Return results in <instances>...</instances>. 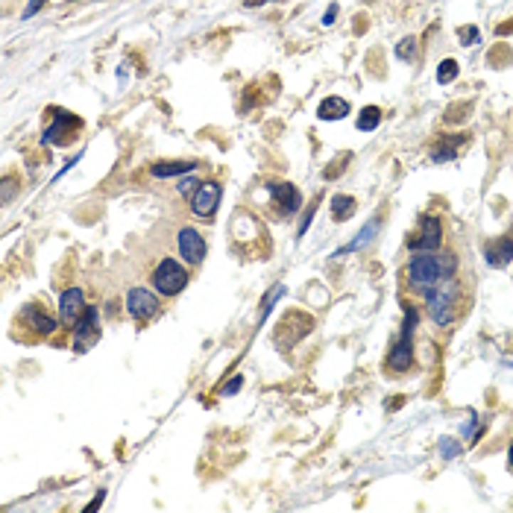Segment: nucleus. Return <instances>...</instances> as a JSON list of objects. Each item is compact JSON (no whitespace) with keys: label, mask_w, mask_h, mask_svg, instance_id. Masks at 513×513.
<instances>
[{"label":"nucleus","mask_w":513,"mask_h":513,"mask_svg":"<svg viewBox=\"0 0 513 513\" xmlns=\"http://www.w3.org/2000/svg\"><path fill=\"white\" fill-rule=\"evenodd\" d=\"M455 273H458V258L452 253H443V255L440 253H413V258L408 261V285L420 293L455 279Z\"/></svg>","instance_id":"f257e3e1"},{"label":"nucleus","mask_w":513,"mask_h":513,"mask_svg":"<svg viewBox=\"0 0 513 513\" xmlns=\"http://www.w3.org/2000/svg\"><path fill=\"white\" fill-rule=\"evenodd\" d=\"M85 308H88V305H85V293H83L80 287H68V290L62 293V300H59V320L73 329Z\"/></svg>","instance_id":"ddd939ff"},{"label":"nucleus","mask_w":513,"mask_h":513,"mask_svg":"<svg viewBox=\"0 0 513 513\" xmlns=\"http://www.w3.org/2000/svg\"><path fill=\"white\" fill-rule=\"evenodd\" d=\"M420 323V311L413 302H405V323H402V334L396 340L393 352L387 358V366L393 373H408L413 366V329Z\"/></svg>","instance_id":"f03ea898"},{"label":"nucleus","mask_w":513,"mask_h":513,"mask_svg":"<svg viewBox=\"0 0 513 513\" xmlns=\"http://www.w3.org/2000/svg\"><path fill=\"white\" fill-rule=\"evenodd\" d=\"M200 164L197 162H185V159H164V162H156L150 167V174L159 176V179H167V176H188L194 174Z\"/></svg>","instance_id":"2eb2a0df"},{"label":"nucleus","mask_w":513,"mask_h":513,"mask_svg":"<svg viewBox=\"0 0 513 513\" xmlns=\"http://www.w3.org/2000/svg\"><path fill=\"white\" fill-rule=\"evenodd\" d=\"M188 285V270L176 258H162L153 270V287L162 297H179Z\"/></svg>","instance_id":"20e7f679"},{"label":"nucleus","mask_w":513,"mask_h":513,"mask_svg":"<svg viewBox=\"0 0 513 513\" xmlns=\"http://www.w3.org/2000/svg\"><path fill=\"white\" fill-rule=\"evenodd\" d=\"M197 188H200V182H197V179H194L191 174H188V176H185V179H182L179 185H176V191H179V197H185V200H191V197H194V194H197Z\"/></svg>","instance_id":"4be33fe9"},{"label":"nucleus","mask_w":513,"mask_h":513,"mask_svg":"<svg viewBox=\"0 0 513 513\" xmlns=\"http://www.w3.org/2000/svg\"><path fill=\"white\" fill-rule=\"evenodd\" d=\"M176 250H179V255H182L188 264H203L208 243H206V238L200 235V229L182 226V229L176 232Z\"/></svg>","instance_id":"9d476101"},{"label":"nucleus","mask_w":513,"mask_h":513,"mask_svg":"<svg viewBox=\"0 0 513 513\" xmlns=\"http://www.w3.org/2000/svg\"><path fill=\"white\" fill-rule=\"evenodd\" d=\"M425 308H428V317L440 329L449 326L458 317V285H455V279L425 290Z\"/></svg>","instance_id":"7ed1b4c3"},{"label":"nucleus","mask_w":513,"mask_h":513,"mask_svg":"<svg viewBox=\"0 0 513 513\" xmlns=\"http://www.w3.org/2000/svg\"><path fill=\"white\" fill-rule=\"evenodd\" d=\"M73 332V352H88L94 344H97V337H100V323H97V308L88 305L83 311V317L77 320V326L70 329Z\"/></svg>","instance_id":"6e6552de"},{"label":"nucleus","mask_w":513,"mask_h":513,"mask_svg":"<svg viewBox=\"0 0 513 513\" xmlns=\"http://www.w3.org/2000/svg\"><path fill=\"white\" fill-rule=\"evenodd\" d=\"M267 194H270V208L276 211L279 220L293 217V211H300V206H302L300 191L293 188L290 182H273V185H267Z\"/></svg>","instance_id":"423d86ee"},{"label":"nucleus","mask_w":513,"mask_h":513,"mask_svg":"<svg viewBox=\"0 0 513 513\" xmlns=\"http://www.w3.org/2000/svg\"><path fill=\"white\" fill-rule=\"evenodd\" d=\"M443 247V220L434 214H423L420 220V238L411 240L413 253H437Z\"/></svg>","instance_id":"0eeeda50"},{"label":"nucleus","mask_w":513,"mask_h":513,"mask_svg":"<svg viewBox=\"0 0 513 513\" xmlns=\"http://www.w3.org/2000/svg\"><path fill=\"white\" fill-rule=\"evenodd\" d=\"M44 4H47V0H30V4H27V9L21 12V18H23V21H27V18H33V15H36V12H38Z\"/></svg>","instance_id":"b1692460"},{"label":"nucleus","mask_w":513,"mask_h":513,"mask_svg":"<svg viewBox=\"0 0 513 513\" xmlns=\"http://www.w3.org/2000/svg\"><path fill=\"white\" fill-rule=\"evenodd\" d=\"M220 206V185L217 182H200L197 194L191 197V211L200 220H211Z\"/></svg>","instance_id":"9b49d317"},{"label":"nucleus","mask_w":513,"mask_h":513,"mask_svg":"<svg viewBox=\"0 0 513 513\" xmlns=\"http://www.w3.org/2000/svg\"><path fill=\"white\" fill-rule=\"evenodd\" d=\"M467 144V138L463 135H455V138H440V144L431 150V162H452V159H458V150Z\"/></svg>","instance_id":"f3484780"},{"label":"nucleus","mask_w":513,"mask_h":513,"mask_svg":"<svg viewBox=\"0 0 513 513\" xmlns=\"http://www.w3.org/2000/svg\"><path fill=\"white\" fill-rule=\"evenodd\" d=\"M51 124L44 127V144H56V147H68V144H73V138L80 135V129H83V120L77 117V115H70V112H65V109H51Z\"/></svg>","instance_id":"39448f33"},{"label":"nucleus","mask_w":513,"mask_h":513,"mask_svg":"<svg viewBox=\"0 0 513 513\" xmlns=\"http://www.w3.org/2000/svg\"><path fill=\"white\" fill-rule=\"evenodd\" d=\"M334 18H337V4H332V6H329V12L323 15V23L329 27V23H334Z\"/></svg>","instance_id":"cd10ccee"},{"label":"nucleus","mask_w":513,"mask_h":513,"mask_svg":"<svg viewBox=\"0 0 513 513\" xmlns=\"http://www.w3.org/2000/svg\"><path fill=\"white\" fill-rule=\"evenodd\" d=\"M329 211H332L334 223H344V220H349L352 211H355V200L349 197V194H334L332 203H329Z\"/></svg>","instance_id":"6ab92c4d"},{"label":"nucleus","mask_w":513,"mask_h":513,"mask_svg":"<svg viewBox=\"0 0 513 513\" xmlns=\"http://www.w3.org/2000/svg\"><path fill=\"white\" fill-rule=\"evenodd\" d=\"M381 229V220H370V223H366L361 232H358V238L355 240H349L344 250H337L334 253V258H340V255H347V253H355V250H361V247H366V243H370L373 238H376V232Z\"/></svg>","instance_id":"a211bd4d"},{"label":"nucleus","mask_w":513,"mask_h":513,"mask_svg":"<svg viewBox=\"0 0 513 513\" xmlns=\"http://www.w3.org/2000/svg\"><path fill=\"white\" fill-rule=\"evenodd\" d=\"M460 38L472 44V41H478V30H475V27H470V30H460Z\"/></svg>","instance_id":"a878e982"},{"label":"nucleus","mask_w":513,"mask_h":513,"mask_svg":"<svg viewBox=\"0 0 513 513\" xmlns=\"http://www.w3.org/2000/svg\"><path fill=\"white\" fill-rule=\"evenodd\" d=\"M267 4H273V0H243V6H247V9H255V6H267Z\"/></svg>","instance_id":"c85d7f7f"},{"label":"nucleus","mask_w":513,"mask_h":513,"mask_svg":"<svg viewBox=\"0 0 513 513\" xmlns=\"http://www.w3.org/2000/svg\"><path fill=\"white\" fill-rule=\"evenodd\" d=\"M103 499H106V490H100V493H97V499H94V502H91V504L85 507V513H91V510H97V507H100V504H103Z\"/></svg>","instance_id":"bb28decb"},{"label":"nucleus","mask_w":513,"mask_h":513,"mask_svg":"<svg viewBox=\"0 0 513 513\" xmlns=\"http://www.w3.org/2000/svg\"><path fill=\"white\" fill-rule=\"evenodd\" d=\"M413 44H417V38L408 36V38L396 47V56H399V59H405V62H411V59H413Z\"/></svg>","instance_id":"5701e85b"},{"label":"nucleus","mask_w":513,"mask_h":513,"mask_svg":"<svg viewBox=\"0 0 513 513\" xmlns=\"http://www.w3.org/2000/svg\"><path fill=\"white\" fill-rule=\"evenodd\" d=\"M18 323H21L23 329L36 332L38 337H47V334L56 332V317H51L41 305H27V308L18 314Z\"/></svg>","instance_id":"f8f14e48"},{"label":"nucleus","mask_w":513,"mask_h":513,"mask_svg":"<svg viewBox=\"0 0 513 513\" xmlns=\"http://www.w3.org/2000/svg\"><path fill=\"white\" fill-rule=\"evenodd\" d=\"M455 77H458V62H455V59L440 62V68H437V83H440V85H449Z\"/></svg>","instance_id":"412c9836"},{"label":"nucleus","mask_w":513,"mask_h":513,"mask_svg":"<svg viewBox=\"0 0 513 513\" xmlns=\"http://www.w3.org/2000/svg\"><path fill=\"white\" fill-rule=\"evenodd\" d=\"M162 302L153 290H147V287H132L127 293V311L135 317L138 323H147V320H153V317L159 314Z\"/></svg>","instance_id":"1a4fd4ad"},{"label":"nucleus","mask_w":513,"mask_h":513,"mask_svg":"<svg viewBox=\"0 0 513 513\" xmlns=\"http://www.w3.org/2000/svg\"><path fill=\"white\" fill-rule=\"evenodd\" d=\"M484 258H487V264H490V267L510 264L513 261V232H504L502 238L487 243V247H484Z\"/></svg>","instance_id":"4468645a"},{"label":"nucleus","mask_w":513,"mask_h":513,"mask_svg":"<svg viewBox=\"0 0 513 513\" xmlns=\"http://www.w3.org/2000/svg\"><path fill=\"white\" fill-rule=\"evenodd\" d=\"M379 124H381V109H379V106L361 109V117H358V129H361V132H373Z\"/></svg>","instance_id":"aec40b11"},{"label":"nucleus","mask_w":513,"mask_h":513,"mask_svg":"<svg viewBox=\"0 0 513 513\" xmlns=\"http://www.w3.org/2000/svg\"><path fill=\"white\" fill-rule=\"evenodd\" d=\"M240 387H243V379L238 376L235 381H229V384H226L223 390H220V393H223V396H232V393H238V390H240Z\"/></svg>","instance_id":"393cba45"},{"label":"nucleus","mask_w":513,"mask_h":513,"mask_svg":"<svg viewBox=\"0 0 513 513\" xmlns=\"http://www.w3.org/2000/svg\"><path fill=\"white\" fill-rule=\"evenodd\" d=\"M507 467L513 470V446H510V452H507Z\"/></svg>","instance_id":"c756f323"},{"label":"nucleus","mask_w":513,"mask_h":513,"mask_svg":"<svg viewBox=\"0 0 513 513\" xmlns=\"http://www.w3.org/2000/svg\"><path fill=\"white\" fill-rule=\"evenodd\" d=\"M349 115V100H344V97H326V100L320 103V109H317V117L320 120H340V117H347Z\"/></svg>","instance_id":"dca6fc26"}]
</instances>
